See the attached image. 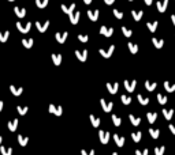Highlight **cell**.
Segmentation results:
<instances>
[{
    "mask_svg": "<svg viewBox=\"0 0 175 155\" xmlns=\"http://www.w3.org/2000/svg\"><path fill=\"white\" fill-rule=\"evenodd\" d=\"M109 137H111L109 132H107V131H98V139H100V142L103 144H108Z\"/></svg>",
    "mask_w": 175,
    "mask_h": 155,
    "instance_id": "1",
    "label": "cell"
},
{
    "mask_svg": "<svg viewBox=\"0 0 175 155\" xmlns=\"http://www.w3.org/2000/svg\"><path fill=\"white\" fill-rule=\"evenodd\" d=\"M16 29L21 31V33H27V31H30V29H31V23L30 22H27V23L16 22Z\"/></svg>",
    "mask_w": 175,
    "mask_h": 155,
    "instance_id": "2",
    "label": "cell"
},
{
    "mask_svg": "<svg viewBox=\"0 0 175 155\" xmlns=\"http://www.w3.org/2000/svg\"><path fill=\"white\" fill-rule=\"evenodd\" d=\"M113 51H115V45H111L108 49H98V53L103 57H105V59H109V57L112 56Z\"/></svg>",
    "mask_w": 175,
    "mask_h": 155,
    "instance_id": "3",
    "label": "cell"
},
{
    "mask_svg": "<svg viewBox=\"0 0 175 155\" xmlns=\"http://www.w3.org/2000/svg\"><path fill=\"white\" fill-rule=\"evenodd\" d=\"M48 110H49V113L55 114V116H62V113H63L62 106H55L53 103H49V108H48Z\"/></svg>",
    "mask_w": 175,
    "mask_h": 155,
    "instance_id": "4",
    "label": "cell"
},
{
    "mask_svg": "<svg viewBox=\"0 0 175 155\" xmlns=\"http://www.w3.org/2000/svg\"><path fill=\"white\" fill-rule=\"evenodd\" d=\"M100 103H101V108H103V110L104 112H111L112 110V108H113V102H107L105 99H100Z\"/></svg>",
    "mask_w": 175,
    "mask_h": 155,
    "instance_id": "5",
    "label": "cell"
},
{
    "mask_svg": "<svg viewBox=\"0 0 175 155\" xmlns=\"http://www.w3.org/2000/svg\"><path fill=\"white\" fill-rule=\"evenodd\" d=\"M135 86H137V80H135V79H134V80H124V87H126V90H127L129 93H133Z\"/></svg>",
    "mask_w": 175,
    "mask_h": 155,
    "instance_id": "6",
    "label": "cell"
},
{
    "mask_svg": "<svg viewBox=\"0 0 175 155\" xmlns=\"http://www.w3.org/2000/svg\"><path fill=\"white\" fill-rule=\"evenodd\" d=\"M60 8H62L63 12H66L67 15H70V14H72V12H74V10H75V3H71L70 5L62 4V5H60Z\"/></svg>",
    "mask_w": 175,
    "mask_h": 155,
    "instance_id": "7",
    "label": "cell"
},
{
    "mask_svg": "<svg viewBox=\"0 0 175 155\" xmlns=\"http://www.w3.org/2000/svg\"><path fill=\"white\" fill-rule=\"evenodd\" d=\"M75 56H77V59L79 60V61L85 63V61H86V59H88V51H86V49H83L82 52H81V51H75Z\"/></svg>",
    "mask_w": 175,
    "mask_h": 155,
    "instance_id": "8",
    "label": "cell"
},
{
    "mask_svg": "<svg viewBox=\"0 0 175 155\" xmlns=\"http://www.w3.org/2000/svg\"><path fill=\"white\" fill-rule=\"evenodd\" d=\"M36 27H37V30L40 31V33H45L46 29L49 27V21L44 22V23H41V22H36Z\"/></svg>",
    "mask_w": 175,
    "mask_h": 155,
    "instance_id": "9",
    "label": "cell"
},
{
    "mask_svg": "<svg viewBox=\"0 0 175 155\" xmlns=\"http://www.w3.org/2000/svg\"><path fill=\"white\" fill-rule=\"evenodd\" d=\"M100 34H103L105 37H111L113 34V29L112 27H107V26H101L100 27Z\"/></svg>",
    "mask_w": 175,
    "mask_h": 155,
    "instance_id": "10",
    "label": "cell"
},
{
    "mask_svg": "<svg viewBox=\"0 0 175 155\" xmlns=\"http://www.w3.org/2000/svg\"><path fill=\"white\" fill-rule=\"evenodd\" d=\"M67 37H68V33H67V31H64V33H56V34H55L56 41L60 42V44H64V42H66Z\"/></svg>",
    "mask_w": 175,
    "mask_h": 155,
    "instance_id": "11",
    "label": "cell"
},
{
    "mask_svg": "<svg viewBox=\"0 0 175 155\" xmlns=\"http://www.w3.org/2000/svg\"><path fill=\"white\" fill-rule=\"evenodd\" d=\"M107 88H108L109 94H116V93H118V88H119V83L115 82L113 84H112V83H107Z\"/></svg>",
    "mask_w": 175,
    "mask_h": 155,
    "instance_id": "12",
    "label": "cell"
},
{
    "mask_svg": "<svg viewBox=\"0 0 175 155\" xmlns=\"http://www.w3.org/2000/svg\"><path fill=\"white\" fill-rule=\"evenodd\" d=\"M98 10H94V11H92V10H89L88 11V18L90 19V21H93V22H96L98 19Z\"/></svg>",
    "mask_w": 175,
    "mask_h": 155,
    "instance_id": "13",
    "label": "cell"
},
{
    "mask_svg": "<svg viewBox=\"0 0 175 155\" xmlns=\"http://www.w3.org/2000/svg\"><path fill=\"white\" fill-rule=\"evenodd\" d=\"M157 10L159 12H164L167 10V5H168V0H161V1H157Z\"/></svg>",
    "mask_w": 175,
    "mask_h": 155,
    "instance_id": "14",
    "label": "cell"
},
{
    "mask_svg": "<svg viewBox=\"0 0 175 155\" xmlns=\"http://www.w3.org/2000/svg\"><path fill=\"white\" fill-rule=\"evenodd\" d=\"M79 16H81L79 12H72V14L68 15V19H70V22H71V25H77L78 21H79Z\"/></svg>",
    "mask_w": 175,
    "mask_h": 155,
    "instance_id": "15",
    "label": "cell"
},
{
    "mask_svg": "<svg viewBox=\"0 0 175 155\" xmlns=\"http://www.w3.org/2000/svg\"><path fill=\"white\" fill-rule=\"evenodd\" d=\"M10 91L12 93V95H15V97H19V95L23 93V88H22V87H15L14 84H11V86H10Z\"/></svg>",
    "mask_w": 175,
    "mask_h": 155,
    "instance_id": "16",
    "label": "cell"
},
{
    "mask_svg": "<svg viewBox=\"0 0 175 155\" xmlns=\"http://www.w3.org/2000/svg\"><path fill=\"white\" fill-rule=\"evenodd\" d=\"M113 140H115V143H116V146L118 147H123V144H124V137L123 136H120V135H113Z\"/></svg>",
    "mask_w": 175,
    "mask_h": 155,
    "instance_id": "17",
    "label": "cell"
},
{
    "mask_svg": "<svg viewBox=\"0 0 175 155\" xmlns=\"http://www.w3.org/2000/svg\"><path fill=\"white\" fill-rule=\"evenodd\" d=\"M163 116H164V119L167 121H170L172 119V116H174V110L172 109H163Z\"/></svg>",
    "mask_w": 175,
    "mask_h": 155,
    "instance_id": "18",
    "label": "cell"
},
{
    "mask_svg": "<svg viewBox=\"0 0 175 155\" xmlns=\"http://www.w3.org/2000/svg\"><path fill=\"white\" fill-rule=\"evenodd\" d=\"M7 128L10 129L11 132H15L16 131V128H18V120H11L10 123H8V124H7Z\"/></svg>",
    "mask_w": 175,
    "mask_h": 155,
    "instance_id": "19",
    "label": "cell"
},
{
    "mask_svg": "<svg viewBox=\"0 0 175 155\" xmlns=\"http://www.w3.org/2000/svg\"><path fill=\"white\" fill-rule=\"evenodd\" d=\"M14 12H15V15L18 18H25V15H26V10L25 8H21V7H15L14 8Z\"/></svg>",
    "mask_w": 175,
    "mask_h": 155,
    "instance_id": "20",
    "label": "cell"
},
{
    "mask_svg": "<svg viewBox=\"0 0 175 155\" xmlns=\"http://www.w3.org/2000/svg\"><path fill=\"white\" fill-rule=\"evenodd\" d=\"M157 26H159V22H146V27L149 29L150 33H154L156 31V29H157Z\"/></svg>",
    "mask_w": 175,
    "mask_h": 155,
    "instance_id": "21",
    "label": "cell"
},
{
    "mask_svg": "<svg viewBox=\"0 0 175 155\" xmlns=\"http://www.w3.org/2000/svg\"><path fill=\"white\" fill-rule=\"evenodd\" d=\"M33 44H34V40H33V38H27V40L23 38V40H22V45L25 48H27V49H30V48L33 46Z\"/></svg>",
    "mask_w": 175,
    "mask_h": 155,
    "instance_id": "22",
    "label": "cell"
},
{
    "mask_svg": "<svg viewBox=\"0 0 175 155\" xmlns=\"http://www.w3.org/2000/svg\"><path fill=\"white\" fill-rule=\"evenodd\" d=\"M16 139H18V143L21 146H23V147H25V146L27 144V142H29V137H27V136H22V135H18Z\"/></svg>",
    "mask_w": 175,
    "mask_h": 155,
    "instance_id": "23",
    "label": "cell"
},
{
    "mask_svg": "<svg viewBox=\"0 0 175 155\" xmlns=\"http://www.w3.org/2000/svg\"><path fill=\"white\" fill-rule=\"evenodd\" d=\"M131 15H133V19L134 21H141V18L144 16V12L142 11H131Z\"/></svg>",
    "mask_w": 175,
    "mask_h": 155,
    "instance_id": "24",
    "label": "cell"
},
{
    "mask_svg": "<svg viewBox=\"0 0 175 155\" xmlns=\"http://www.w3.org/2000/svg\"><path fill=\"white\" fill-rule=\"evenodd\" d=\"M156 86H157V83L156 82H149V80L145 82V88H146L148 91H153L154 88H156Z\"/></svg>",
    "mask_w": 175,
    "mask_h": 155,
    "instance_id": "25",
    "label": "cell"
},
{
    "mask_svg": "<svg viewBox=\"0 0 175 155\" xmlns=\"http://www.w3.org/2000/svg\"><path fill=\"white\" fill-rule=\"evenodd\" d=\"M52 61H53L55 65H60V64H62V56H60V55H56V53H53V55H52Z\"/></svg>",
    "mask_w": 175,
    "mask_h": 155,
    "instance_id": "26",
    "label": "cell"
},
{
    "mask_svg": "<svg viewBox=\"0 0 175 155\" xmlns=\"http://www.w3.org/2000/svg\"><path fill=\"white\" fill-rule=\"evenodd\" d=\"M89 119H90V123H92V125L94 127V128H97L98 125H100V119H98V117L90 114V116H89Z\"/></svg>",
    "mask_w": 175,
    "mask_h": 155,
    "instance_id": "27",
    "label": "cell"
},
{
    "mask_svg": "<svg viewBox=\"0 0 175 155\" xmlns=\"http://www.w3.org/2000/svg\"><path fill=\"white\" fill-rule=\"evenodd\" d=\"M152 42H153V45L156 48H157V49H160V48H163V45H164V41H163V40H161V38H160V40H157V38H152Z\"/></svg>",
    "mask_w": 175,
    "mask_h": 155,
    "instance_id": "28",
    "label": "cell"
},
{
    "mask_svg": "<svg viewBox=\"0 0 175 155\" xmlns=\"http://www.w3.org/2000/svg\"><path fill=\"white\" fill-rule=\"evenodd\" d=\"M0 152H1V155H12V148L11 147L5 148L4 146H0Z\"/></svg>",
    "mask_w": 175,
    "mask_h": 155,
    "instance_id": "29",
    "label": "cell"
},
{
    "mask_svg": "<svg viewBox=\"0 0 175 155\" xmlns=\"http://www.w3.org/2000/svg\"><path fill=\"white\" fill-rule=\"evenodd\" d=\"M129 119H130V121H131V124H133L134 127L139 125V123H141V119H139V117H135V116H133V114H130Z\"/></svg>",
    "mask_w": 175,
    "mask_h": 155,
    "instance_id": "30",
    "label": "cell"
},
{
    "mask_svg": "<svg viewBox=\"0 0 175 155\" xmlns=\"http://www.w3.org/2000/svg\"><path fill=\"white\" fill-rule=\"evenodd\" d=\"M49 3V0H36V5L38 8H45Z\"/></svg>",
    "mask_w": 175,
    "mask_h": 155,
    "instance_id": "31",
    "label": "cell"
},
{
    "mask_svg": "<svg viewBox=\"0 0 175 155\" xmlns=\"http://www.w3.org/2000/svg\"><path fill=\"white\" fill-rule=\"evenodd\" d=\"M141 137H142V133H141V132H138V131L131 133V139H133L135 143H138L139 140H141Z\"/></svg>",
    "mask_w": 175,
    "mask_h": 155,
    "instance_id": "32",
    "label": "cell"
},
{
    "mask_svg": "<svg viewBox=\"0 0 175 155\" xmlns=\"http://www.w3.org/2000/svg\"><path fill=\"white\" fill-rule=\"evenodd\" d=\"M127 46H129V51L131 52L133 55H135V53L138 52V45H135V44H133V42H129Z\"/></svg>",
    "mask_w": 175,
    "mask_h": 155,
    "instance_id": "33",
    "label": "cell"
},
{
    "mask_svg": "<svg viewBox=\"0 0 175 155\" xmlns=\"http://www.w3.org/2000/svg\"><path fill=\"white\" fill-rule=\"evenodd\" d=\"M146 119H148V121L150 124H153L156 121V119H157V113H146Z\"/></svg>",
    "mask_w": 175,
    "mask_h": 155,
    "instance_id": "34",
    "label": "cell"
},
{
    "mask_svg": "<svg viewBox=\"0 0 175 155\" xmlns=\"http://www.w3.org/2000/svg\"><path fill=\"white\" fill-rule=\"evenodd\" d=\"M164 88L168 91V93H174V91H175V83H174V84H170V83L165 80V82H164Z\"/></svg>",
    "mask_w": 175,
    "mask_h": 155,
    "instance_id": "35",
    "label": "cell"
},
{
    "mask_svg": "<svg viewBox=\"0 0 175 155\" xmlns=\"http://www.w3.org/2000/svg\"><path fill=\"white\" fill-rule=\"evenodd\" d=\"M167 97L165 95H163V94H157V102L160 103V105H165L167 103Z\"/></svg>",
    "mask_w": 175,
    "mask_h": 155,
    "instance_id": "36",
    "label": "cell"
},
{
    "mask_svg": "<svg viewBox=\"0 0 175 155\" xmlns=\"http://www.w3.org/2000/svg\"><path fill=\"white\" fill-rule=\"evenodd\" d=\"M8 37H10V31H5V33L0 31V42H5L8 40Z\"/></svg>",
    "mask_w": 175,
    "mask_h": 155,
    "instance_id": "37",
    "label": "cell"
},
{
    "mask_svg": "<svg viewBox=\"0 0 175 155\" xmlns=\"http://www.w3.org/2000/svg\"><path fill=\"white\" fill-rule=\"evenodd\" d=\"M16 110H18V113L21 114V116H25L29 109H27V106H19V105H18V106H16Z\"/></svg>",
    "mask_w": 175,
    "mask_h": 155,
    "instance_id": "38",
    "label": "cell"
},
{
    "mask_svg": "<svg viewBox=\"0 0 175 155\" xmlns=\"http://www.w3.org/2000/svg\"><path fill=\"white\" fill-rule=\"evenodd\" d=\"M112 123H113V125L115 127H119V125L122 124V120H120V117H118V116H115V114H112Z\"/></svg>",
    "mask_w": 175,
    "mask_h": 155,
    "instance_id": "39",
    "label": "cell"
},
{
    "mask_svg": "<svg viewBox=\"0 0 175 155\" xmlns=\"http://www.w3.org/2000/svg\"><path fill=\"white\" fill-rule=\"evenodd\" d=\"M149 133H150V136H152L153 139H157V137H159V135H160V131H159V129L150 128L149 129Z\"/></svg>",
    "mask_w": 175,
    "mask_h": 155,
    "instance_id": "40",
    "label": "cell"
},
{
    "mask_svg": "<svg viewBox=\"0 0 175 155\" xmlns=\"http://www.w3.org/2000/svg\"><path fill=\"white\" fill-rule=\"evenodd\" d=\"M165 147L164 146H160V147H156L154 148V155H164Z\"/></svg>",
    "mask_w": 175,
    "mask_h": 155,
    "instance_id": "41",
    "label": "cell"
},
{
    "mask_svg": "<svg viewBox=\"0 0 175 155\" xmlns=\"http://www.w3.org/2000/svg\"><path fill=\"white\" fill-rule=\"evenodd\" d=\"M137 98H138V101H139L141 105H148V103H149V98H145V97H142L141 94L137 95Z\"/></svg>",
    "mask_w": 175,
    "mask_h": 155,
    "instance_id": "42",
    "label": "cell"
},
{
    "mask_svg": "<svg viewBox=\"0 0 175 155\" xmlns=\"http://www.w3.org/2000/svg\"><path fill=\"white\" fill-rule=\"evenodd\" d=\"M122 33H123L124 37H131V34H133V31L130 30V29H127V27H124V26H122Z\"/></svg>",
    "mask_w": 175,
    "mask_h": 155,
    "instance_id": "43",
    "label": "cell"
},
{
    "mask_svg": "<svg viewBox=\"0 0 175 155\" xmlns=\"http://www.w3.org/2000/svg\"><path fill=\"white\" fill-rule=\"evenodd\" d=\"M120 99H122V102H123L124 105H130V103H131V98H130V97L122 95V97H120Z\"/></svg>",
    "mask_w": 175,
    "mask_h": 155,
    "instance_id": "44",
    "label": "cell"
},
{
    "mask_svg": "<svg viewBox=\"0 0 175 155\" xmlns=\"http://www.w3.org/2000/svg\"><path fill=\"white\" fill-rule=\"evenodd\" d=\"M78 40H79L81 42H88L89 37H88L86 34H78Z\"/></svg>",
    "mask_w": 175,
    "mask_h": 155,
    "instance_id": "45",
    "label": "cell"
},
{
    "mask_svg": "<svg viewBox=\"0 0 175 155\" xmlns=\"http://www.w3.org/2000/svg\"><path fill=\"white\" fill-rule=\"evenodd\" d=\"M112 12H113V15H115V18H118V19H122V18H123V14H122L119 10H113Z\"/></svg>",
    "mask_w": 175,
    "mask_h": 155,
    "instance_id": "46",
    "label": "cell"
},
{
    "mask_svg": "<svg viewBox=\"0 0 175 155\" xmlns=\"http://www.w3.org/2000/svg\"><path fill=\"white\" fill-rule=\"evenodd\" d=\"M148 154H149L148 148H145V150H137V151H135V155H148Z\"/></svg>",
    "mask_w": 175,
    "mask_h": 155,
    "instance_id": "47",
    "label": "cell"
},
{
    "mask_svg": "<svg viewBox=\"0 0 175 155\" xmlns=\"http://www.w3.org/2000/svg\"><path fill=\"white\" fill-rule=\"evenodd\" d=\"M81 155H94V150H90V151H86V150H81Z\"/></svg>",
    "mask_w": 175,
    "mask_h": 155,
    "instance_id": "48",
    "label": "cell"
},
{
    "mask_svg": "<svg viewBox=\"0 0 175 155\" xmlns=\"http://www.w3.org/2000/svg\"><path fill=\"white\" fill-rule=\"evenodd\" d=\"M168 128H170V132L172 135H175V124H170L168 125Z\"/></svg>",
    "mask_w": 175,
    "mask_h": 155,
    "instance_id": "49",
    "label": "cell"
},
{
    "mask_svg": "<svg viewBox=\"0 0 175 155\" xmlns=\"http://www.w3.org/2000/svg\"><path fill=\"white\" fill-rule=\"evenodd\" d=\"M152 1H153V0H144V3L146 5H150V4H152Z\"/></svg>",
    "mask_w": 175,
    "mask_h": 155,
    "instance_id": "50",
    "label": "cell"
},
{
    "mask_svg": "<svg viewBox=\"0 0 175 155\" xmlns=\"http://www.w3.org/2000/svg\"><path fill=\"white\" fill-rule=\"evenodd\" d=\"M104 1H105V4H112V3H113V1H115V0H104Z\"/></svg>",
    "mask_w": 175,
    "mask_h": 155,
    "instance_id": "51",
    "label": "cell"
},
{
    "mask_svg": "<svg viewBox=\"0 0 175 155\" xmlns=\"http://www.w3.org/2000/svg\"><path fill=\"white\" fill-rule=\"evenodd\" d=\"M3 106H4V102H3V101H0V112L3 110Z\"/></svg>",
    "mask_w": 175,
    "mask_h": 155,
    "instance_id": "52",
    "label": "cell"
},
{
    "mask_svg": "<svg viewBox=\"0 0 175 155\" xmlns=\"http://www.w3.org/2000/svg\"><path fill=\"white\" fill-rule=\"evenodd\" d=\"M171 21H172V23H174V26H175V14L171 15Z\"/></svg>",
    "mask_w": 175,
    "mask_h": 155,
    "instance_id": "53",
    "label": "cell"
},
{
    "mask_svg": "<svg viewBox=\"0 0 175 155\" xmlns=\"http://www.w3.org/2000/svg\"><path fill=\"white\" fill-rule=\"evenodd\" d=\"M83 1H85V4H90L92 3V0H83Z\"/></svg>",
    "mask_w": 175,
    "mask_h": 155,
    "instance_id": "54",
    "label": "cell"
},
{
    "mask_svg": "<svg viewBox=\"0 0 175 155\" xmlns=\"http://www.w3.org/2000/svg\"><path fill=\"white\" fill-rule=\"evenodd\" d=\"M1 142H3V137H1V136H0V144H1Z\"/></svg>",
    "mask_w": 175,
    "mask_h": 155,
    "instance_id": "55",
    "label": "cell"
},
{
    "mask_svg": "<svg viewBox=\"0 0 175 155\" xmlns=\"http://www.w3.org/2000/svg\"><path fill=\"white\" fill-rule=\"evenodd\" d=\"M112 155H120V154H119V152H113Z\"/></svg>",
    "mask_w": 175,
    "mask_h": 155,
    "instance_id": "56",
    "label": "cell"
},
{
    "mask_svg": "<svg viewBox=\"0 0 175 155\" xmlns=\"http://www.w3.org/2000/svg\"><path fill=\"white\" fill-rule=\"evenodd\" d=\"M8 1H14V0H8Z\"/></svg>",
    "mask_w": 175,
    "mask_h": 155,
    "instance_id": "57",
    "label": "cell"
},
{
    "mask_svg": "<svg viewBox=\"0 0 175 155\" xmlns=\"http://www.w3.org/2000/svg\"><path fill=\"white\" fill-rule=\"evenodd\" d=\"M129 1H133V0H129Z\"/></svg>",
    "mask_w": 175,
    "mask_h": 155,
    "instance_id": "58",
    "label": "cell"
}]
</instances>
